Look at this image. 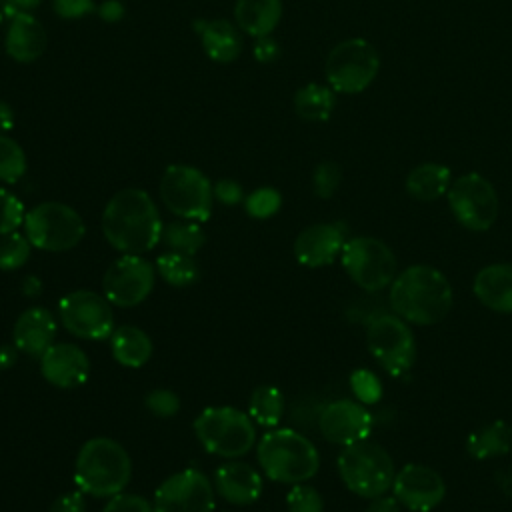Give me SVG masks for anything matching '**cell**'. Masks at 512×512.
<instances>
[{
  "instance_id": "cell-20",
  "label": "cell",
  "mask_w": 512,
  "mask_h": 512,
  "mask_svg": "<svg viewBox=\"0 0 512 512\" xmlns=\"http://www.w3.org/2000/svg\"><path fill=\"white\" fill-rule=\"evenodd\" d=\"M214 490L228 504L250 506L262 496V476L248 462L230 460L216 468Z\"/></svg>"
},
{
  "instance_id": "cell-53",
  "label": "cell",
  "mask_w": 512,
  "mask_h": 512,
  "mask_svg": "<svg viewBox=\"0 0 512 512\" xmlns=\"http://www.w3.org/2000/svg\"><path fill=\"white\" fill-rule=\"evenodd\" d=\"M2 18H4V12H2V6H0V24H2Z\"/></svg>"
},
{
  "instance_id": "cell-7",
  "label": "cell",
  "mask_w": 512,
  "mask_h": 512,
  "mask_svg": "<svg viewBox=\"0 0 512 512\" xmlns=\"http://www.w3.org/2000/svg\"><path fill=\"white\" fill-rule=\"evenodd\" d=\"M24 234L38 250L66 252L80 244L86 234V224L72 206L46 200L26 212Z\"/></svg>"
},
{
  "instance_id": "cell-9",
  "label": "cell",
  "mask_w": 512,
  "mask_h": 512,
  "mask_svg": "<svg viewBox=\"0 0 512 512\" xmlns=\"http://www.w3.org/2000/svg\"><path fill=\"white\" fill-rule=\"evenodd\" d=\"M366 346L390 376L406 374L416 360L414 332L408 322L394 312H380L368 320Z\"/></svg>"
},
{
  "instance_id": "cell-23",
  "label": "cell",
  "mask_w": 512,
  "mask_h": 512,
  "mask_svg": "<svg viewBox=\"0 0 512 512\" xmlns=\"http://www.w3.org/2000/svg\"><path fill=\"white\" fill-rule=\"evenodd\" d=\"M194 28L200 36L206 56L214 62L228 64L242 52V30L226 18L196 20Z\"/></svg>"
},
{
  "instance_id": "cell-35",
  "label": "cell",
  "mask_w": 512,
  "mask_h": 512,
  "mask_svg": "<svg viewBox=\"0 0 512 512\" xmlns=\"http://www.w3.org/2000/svg\"><path fill=\"white\" fill-rule=\"evenodd\" d=\"M286 512H324V498L314 486L292 484L286 494Z\"/></svg>"
},
{
  "instance_id": "cell-12",
  "label": "cell",
  "mask_w": 512,
  "mask_h": 512,
  "mask_svg": "<svg viewBox=\"0 0 512 512\" xmlns=\"http://www.w3.org/2000/svg\"><path fill=\"white\" fill-rule=\"evenodd\" d=\"M58 320L72 336L82 340H104L114 332L110 300L92 290L64 294L58 302Z\"/></svg>"
},
{
  "instance_id": "cell-25",
  "label": "cell",
  "mask_w": 512,
  "mask_h": 512,
  "mask_svg": "<svg viewBox=\"0 0 512 512\" xmlns=\"http://www.w3.org/2000/svg\"><path fill=\"white\" fill-rule=\"evenodd\" d=\"M282 0H236L234 22L248 36L262 38L278 26Z\"/></svg>"
},
{
  "instance_id": "cell-13",
  "label": "cell",
  "mask_w": 512,
  "mask_h": 512,
  "mask_svg": "<svg viewBox=\"0 0 512 512\" xmlns=\"http://www.w3.org/2000/svg\"><path fill=\"white\" fill-rule=\"evenodd\" d=\"M448 206L454 218L472 232H486L498 218V194L480 174L456 178L448 188Z\"/></svg>"
},
{
  "instance_id": "cell-44",
  "label": "cell",
  "mask_w": 512,
  "mask_h": 512,
  "mask_svg": "<svg viewBox=\"0 0 512 512\" xmlns=\"http://www.w3.org/2000/svg\"><path fill=\"white\" fill-rule=\"evenodd\" d=\"M352 388L364 400H376L380 392V384L370 372H356L352 376Z\"/></svg>"
},
{
  "instance_id": "cell-8",
  "label": "cell",
  "mask_w": 512,
  "mask_h": 512,
  "mask_svg": "<svg viewBox=\"0 0 512 512\" xmlns=\"http://www.w3.org/2000/svg\"><path fill=\"white\" fill-rule=\"evenodd\" d=\"M160 198L174 216L206 222L214 206V184L194 166L172 164L160 178Z\"/></svg>"
},
{
  "instance_id": "cell-22",
  "label": "cell",
  "mask_w": 512,
  "mask_h": 512,
  "mask_svg": "<svg viewBox=\"0 0 512 512\" xmlns=\"http://www.w3.org/2000/svg\"><path fill=\"white\" fill-rule=\"evenodd\" d=\"M472 290L482 306L494 312L512 314V264L498 262L484 266L474 276Z\"/></svg>"
},
{
  "instance_id": "cell-41",
  "label": "cell",
  "mask_w": 512,
  "mask_h": 512,
  "mask_svg": "<svg viewBox=\"0 0 512 512\" xmlns=\"http://www.w3.org/2000/svg\"><path fill=\"white\" fill-rule=\"evenodd\" d=\"M54 10L60 18H82L96 10L94 0H54Z\"/></svg>"
},
{
  "instance_id": "cell-38",
  "label": "cell",
  "mask_w": 512,
  "mask_h": 512,
  "mask_svg": "<svg viewBox=\"0 0 512 512\" xmlns=\"http://www.w3.org/2000/svg\"><path fill=\"white\" fill-rule=\"evenodd\" d=\"M340 180H342V170L336 162H330V160L320 162L314 170V176H312L314 194L318 198H330L338 190Z\"/></svg>"
},
{
  "instance_id": "cell-17",
  "label": "cell",
  "mask_w": 512,
  "mask_h": 512,
  "mask_svg": "<svg viewBox=\"0 0 512 512\" xmlns=\"http://www.w3.org/2000/svg\"><path fill=\"white\" fill-rule=\"evenodd\" d=\"M318 430L328 442L344 448L370 436L372 414L356 400H332L318 414Z\"/></svg>"
},
{
  "instance_id": "cell-47",
  "label": "cell",
  "mask_w": 512,
  "mask_h": 512,
  "mask_svg": "<svg viewBox=\"0 0 512 512\" xmlns=\"http://www.w3.org/2000/svg\"><path fill=\"white\" fill-rule=\"evenodd\" d=\"M364 512H400V502L394 496H378L372 498Z\"/></svg>"
},
{
  "instance_id": "cell-50",
  "label": "cell",
  "mask_w": 512,
  "mask_h": 512,
  "mask_svg": "<svg viewBox=\"0 0 512 512\" xmlns=\"http://www.w3.org/2000/svg\"><path fill=\"white\" fill-rule=\"evenodd\" d=\"M12 124H14L12 108L4 100H0V134L8 132L12 128Z\"/></svg>"
},
{
  "instance_id": "cell-24",
  "label": "cell",
  "mask_w": 512,
  "mask_h": 512,
  "mask_svg": "<svg viewBox=\"0 0 512 512\" xmlns=\"http://www.w3.org/2000/svg\"><path fill=\"white\" fill-rule=\"evenodd\" d=\"M46 40L44 26L32 14H18L8 24L6 54L20 64L34 62L42 56Z\"/></svg>"
},
{
  "instance_id": "cell-28",
  "label": "cell",
  "mask_w": 512,
  "mask_h": 512,
  "mask_svg": "<svg viewBox=\"0 0 512 512\" xmlns=\"http://www.w3.org/2000/svg\"><path fill=\"white\" fill-rule=\"evenodd\" d=\"M450 188V168L438 162H424L406 176V192L420 202H432Z\"/></svg>"
},
{
  "instance_id": "cell-45",
  "label": "cell",
  "mask_w": 512,
  "mask_h": 512,
  "mask_svg": "<svg viewBox=\"0 0 512 512\" xmlns=\"http://www.w3.org/2000/svg\"><path fill=\"white\" fill-rule=\"evenodd\" d=\"M280 54L278 50V44L270 38V36H262V38H256V44H254V56L258 62H272L276 60Z\"/></svg>"
},
{
  "instance_id": "cell-52",
  "label": "cell",
  "mask_w": 512,
  "mask_h": 512,
  "mask_svg": "<svg viewBox=\"0 0 512 512\" xmlns=\"http://www.w3.org/2000/svg\"><path fill=\"white\" fill-rule=\"evenodd\" d=\"M20 288H22V292H24L26 296L34 298L36 294H40V290H42V282H40V278H36V276H26V278L22 280Z\"/></svg>"
},
{
  "instance_id": "cell-14",
  "label": "cell",
  "mask_w": 512,
  "mask_h": 512,
  "mask_svg": "<svg viewBox=\"0 0 512 512\" xmlns=\"http://www.w3.org/2000/svg\"><path fill=\"white\" fill-rule=\"evenodd\" d=\"M156 280V268L142 254H122L102 276V294L110 304L132 308L144 302Z\"/></svg>"
},
{
  "instance_id": "cell-19",
  "label": "cell",
  "mask_w": 512,
  "mask_h": 512,
  "mask_svg": "<svg viewBox=\"0 0 512 512\" xmlns=\"http://www.w3.org/2000/svg\"><path fill=\"white\" fill-rule=\"evenodd\" d=\"M346 242L340 222H318L304 228L294 240V256L306 268H322L336 260Z\"/></svg>"
},
{
  "instance_id": "cell-3",
  "label": "cell",
  "mask_w": 512,
  "mask_h": 512,
  "mask_svg": "<svg viewBox=\"0 0 512 512\" xmlns=\"http://www.w3.org/2000/svg\"><path fill=\"white\" fill-rule=\"evenodd\" d=\"M132 478V460L126 448L108 436L86 440L74 462V484L92 498L120 494Z\"/></svg>"
},
{
  "instance_id": "cell-2",
  "label": "cell",
  "mask_w": 512,
  "mask_h": 512,
  "mask_svg": "<svg viewBox=\"0 0 512 512\" xmlns=\"http://www.w3.org/2000/svg\"><path fill=\"white\" fill-rule=\"evenodd\" d=\"M452 286L434 266L412 264L390 284V308L402 320L430 326L444 320L452 308Z\"/></svg>"
},
{
  "instance_id": "cell-6",
  "label": "cell",
  "mask_w": 512,
  "mask_h": 512,
  "mask_svg": "<svg viewBox=\"0 0 512 512\" xmlns=\"http://www.w3.org/2000/svg\"><path fill=\"white\" fill-rule=\"evenodd\" d=\"M194 434L206 452L234 460L256 442V424L234 406H208L194 418Z\"/></svg>"
},
{
  "instance_id": "cell-1",
  "label": "cell",
  "mask_w": 512,
  "mask_h": 512,
  "mask_svg": "<svg viewBox=\"0 0 512 512\" xmlns=\"http://www.w3.org/2000/svg\"><path fill=\"white\" fill-rule=\"evenodd\" d=\"M160 212L142 188L118 190L104 206L102 234L122 254H146L162 236Z\"/></svg>"
},
{
  "instance_id": "cell-49",
  "label": "cell",
  "mask_w": 512,
  "mask_h": 512,
  "mask_svg": "<svg viewBox=\"0 0 512 512\" xmlns=\"http://www.w3.org/2000/svg\"><path fill=\"white\" fill-rule=\"evenodd\" d=\"M20 350L14 344H0V370H8L16 364Z\"/></svg>"
},
{
  "instance_id": "cell-15",
  "label": "cell",
  "mask_w": 512,
  "mask_h": 512,
  "mask_svg": "<svg viewBox=\"0 0 512 512\" xmlns=\"http://www.w3.org/2000/svg\"><path fill=\"white\" fill-rule=\"evenodd\" d=\"M214 484L194 468L174 472L154 492V512H214Z\"/></svg>"
},
{
  "instance_id": "cell-11",
  "label": "cell",
  "mask_w": 512,
  "mask_h": 512,
  "mask_svg": "<svg viewBox=\"0 0 512 512\" xmlns=\"http://www.w3.org/2000/svg\"><path fill=\"white\" fill-rule=\"evenodd\" d=\"M380 68L376 48L364 38L336 44L326 58V80L334 92L358 94L372 84Z\"/></svg>"
},
{
  "instance_id": "cell-10",
  "label": "cell",
  "mask_w": 512,
  "mask_h": 512,
  "mask_svg": "<svg viewBox=\"0 0 512 512\" xmlns=\"http://www.w3.org/2000/svg\"><path fill=\"white\" fill-rule=\"evenodd\" d=\"M340 260L352 282L366 292H378L390 286L398 274V262L390 246L372 236L346 240Z\"/></svg>"
},
{
  "instance_id": "cell-51",
  "label": "cell",
  "mask_w": 512,
  "mask_h": 512,
  "mask_svg": "<svg viewBox=\"0 0 512 512\" xmlns=\"http://www.w3.org/2000/svg\"><path fill=\"white\" fill-rule=\"evenodd\" d=\"M496 482H498L500 490H502L506 496H512V466H510V468H504V470H498Z\"/></svg>"
},
{
  "instance_id": "cell-21",
  "label": "cell",
  "mask_w": 512,
  "mask_h": 512,
  "mask_svg": "<svg viewBox=\"0 0 512 512\" xmlns=\"http://www.w3.org/2000/svg\"><path fill=\"white\" fill-rule=\"evenodd\" d=\"M56 338V318L44 306L24 310L12 328V344L26 356L40 358Z\"/></svg>"
},
{
  "instance_id": "cell-48",
  "label": "cell",
  "mask_w": 512,
  "mask_h": 512,
  "mask_svg": "<svg viewBox=\"0 0 512 512\" xmlns=\"http://www.w3.org/2000/svg\"><path fill=\"white\" fill-rule=\"evenodd\" d=\"M98 14L102 20H108V22H116L124 16V6L118 2V0H106L100 8H98Z\"/></svg>"
},
{
  "instance_id": "cell-27",
  "label": "cell",
  "mask_w": 512,
  "mask_h": 512,
  "mask_svg": "<svg viewBox=\"0 0 512 512\" xmlns=\"http://www.w3.org/2000/svg\"><path fill=\"white\" fill-rule=\"evenodd\" d=\"M512 448V428L504 420L478 426L466 438V452L476 460H488L508 454Z\"/></svg>"
},
{
  "instance_id": "cell-33",
  "label": "cell",
  "mask_w": 512,
  "mask_h": 512,
  "mask_svg": "<svg viewBox=\"0 0 512 512\" xmlns=\"http://www.w3.org/2000/svg\"><path fill=\"white\" fill-rule=\"evenodd\" d=\"M26 174V154L8 134H0V182L16 184Z\"/></svg>"
},
{
  "instance_id": "cell-37",
  "label": "cell",
  "mask_w": 512,
  "mask_h": 512,
  "mask_svg": "<svg viewBox=\"0 0 512 512\" xmlns=\"http://www.w3.org/2000/svg\"><path fill=\"white\" fill-rule=\"evenodd\" d=\"M24 204L20 198L6 188H0V234L16 232L20 226H24Z\"/></svg>"
},
{
  "instance_id": "cell-46",
  "label": "cell",
  "mask_w": 512,
  "mask_h": 512,
  "mask_svg": "<svg viewBox=\"0 0 512 512\" xmlns=\"http://www.w3.org/2000/svg\"><path fill=\"white\" fill-rule=\"evenodd\" d=\"M42 4V0H4L2 12L6 18H14L18 14H32Z\"/></svg>"
},
{
  "instance_id": "cell-34",
  "label": "cell",
  "mask_w": 512,
  "mask_h": 512,
  "mask_svg": "<svg viewBox=\"0 0 512 512\" xmlns=\"http://www.w3.org/2000/svg\"><path fill=\"white\" fill-rule=\"evenodd\" d=\"M32 252V244L26 238V234L8 232L0 234V270L4 272H14L22 268Z\"/></svg>"
},
{
  "instance_id": "cell-43",
  "label": "cell",
  "mask_w": 512,
  "mask_h": 512,
  "mask_svg": "<svg viewBox=\"0 0 512 512\" xmlns=\"http://www.w3.org/2000/svg\"><path fill=\"white\" fill-rule=\"evenodd\" d=\"M48 512H86L84 494L80 490L64 492L50 504Z\"/></svg>"
},
{
  "instance_id": "cell-30",
  "label": "cell",
  "mask_w": 512,
  "mask_h": 512,
  "mask_svg": "<svg viewBox=\"0 0 512 512\" xmlns=\"http://www.w3.org/2000/svg\"><path fill=\"white\" fill-rule=\"evenodd\" d=\"M160 242L168 248V252L196 256V252H200L206 242V234L200 222L180 218L162 226Z\"/></svg>"
},
{
  "instance_id": "cell-42",
  "label": "cell",
  "mask_w": 512,
  "mask_h": 512,
  "mask_svg": "<svg viewBox=\"0 0 512 512\" xmlns=\"http://www.w3.org/2000/svg\"><path fill=\"white\" fill-rule=\"evenodd\" d=\"M214 198L226 206H232V204H238L242 198H244V190L238 182L230 180V178H224V180H218L214 184Z\"/></svg>"
},
{
  "instance_id": "cell-5",
  "label": "cell",
  "mask_w": 512,
  "mask_h": 512,
  "mask_svg": "<svg viewBox=\"0 0 512 512\" xmlns=\"http://www.w3.org/2000/svg\"><path fill=\"white\" fill-rule=\"evenodd\" d=\"M338 472L350 492L372 500L392 490L396 466L386 448L366 438L342 448Z\"/></svg>"
},
{
  "instance_id": "cell-26",
  "label": "cell",
  "mask_w": 512,
  "mask_h": 512,
  "mask_svg": "<svg viewBox=\"0 0 512 512\" xmlns=\"http://www.w3.org/2000/svg\"><path fill=\"white\" fill-rule=\"evenodd\" d=\"M110 350L118 364L126 368H140L152 358L154 344L142 328L124 324L114 328L110 336Z\"/></svg>"
},
{
  "instance_id": "cell-31",
  "label": "cell",
  "mask_w": 512,
  "mask_h": 512,
  "mask_svg": "<svg viewBox=\"0 0 512 512\" xmlns=\"http://www.w3.org/2000/svg\"><path fill=\"white\" fill-rule=\"evenodd\" d=\"M248 416L262 428H276L284 416V396L280 388L262 384L248 398Z\"/></svg>"
},
{
  "instance_id": "cell-29",
  "label": "cell",
  "mask_w": 512,
  "mask_h": 512,
  "mask_svg": "<svg viewBox=\"0 0 512 512\" xmlns=\"http://www.w3.org/2000/svg\"><path fill=\"white\" fill-rule=\"evenodd\" d=\"M334 104H336L334 90L328 86L316 84V82L302 86L294 94V110L300 118H304L308 122L328 120L334 110Z\"/></svg>"
},
{
  "instance_id": "cell-16",
  "label": "cell",
  "mask_w": 512,
  "mask_h": 512,
  "mask_svg": "<svg viewBox=\"0 0 512 512\" xmlns=\"http://www.w3.org/2000/svg\"><path fill=\"white\" fill-rule=\"evenodd\" d=\"M392 494L410 512H430L444 500L446 482L434 468L412 462L396 472Z\"/></svg>"
},
{
  "instance_id": "cell-40",
  "label": "cell",
  "mask_w": 512,
  "mask_h": 512,
  "mask_svg": "<svg viewBox=\"0 0 512 512\" xmlns=\"http://www.w3.org/2000/svg\"><path fill=\"white\" fill-rule=\"evenodd\" d=\"M102 512H154V506L138 494H114L108 498Z\"/></svg>"
},
{
  "instance_id": "cell-18",
  "label": "cell",
  "mask_w": 512,
  "mask_h": 512,
  "mask_svg": "<svg viewBox=\"0 0 512 512\" xmlns=\"http://www.w3.org/2000/svg\"><path fill=\"white\" fill-rule=\"evenodd\" d=\"M40 374L48 384L60 390L78 388L88 380L90 374L88 354L76 344H52L40 356Z\"/></svg>"
},
{
  "instance_id": "cell-36",
  "label": "cell",
  "mask_w": 512,
  "mask_h": 512,
  "mask_svg": "<svg viewBox=\"0 0 512 512\" xmlns=\"http://www.w3.org/2000/svg\"><path fill=\"white\" fill-rule=\"evenodd\" d=\"M280 204H282L280 192L274 190V188H270V186L252 190V192L246 196V200H244L246 212H248L252 218H270L272 214L278 212Z\"/></svg>"
},
{
  "instance_id": "cell-32",
  "label": "cell",
  "mask_w": 512,
  "mask_h": 512,
  "mask_svg": "<svg viewBox=\"0 0 512 512\" xmlns=\"http://www.w3.org/2000/svg\"><path fill=\"white\" fill-rule=\"evenodd\" d=\"M156 272L160 278L176 288L192 286L200 280V266L194 256L178 254V252H164L154 262Z\"/></svg>"
},
{
  "instance_id": "cell-4",
  "label": "cell",
  "mask_w": 512,
  "mask_h": 512,
  "mask_svg": "<svg viewBox=\"0 0 512 512\" xmlns=\"http://www.w3.org/2000/svg\"><path fill=\"white\" fill-rule=\"evenodd\" d=\"M256 458L266 478L280 484H300L316 476L320 454L312 440L292 428H270L258 440Z\"/></svg>"
},
{
  "instance_id": "cell-39",
  "label": "cell",
  "mask_w": 512,
  "mask_h": 512,
  "mask_svg": "<svg viewBox=\"0 0 512 512\" xmlns=\"http://www.w3.org/2000/svg\"><path fill=\"white\" fill-rule=\"evenodd\" d=\"M144 406L158 418H172L180 410V398L172 390L156 388L144 396Z\"/></svg>"
}]
</instances>
